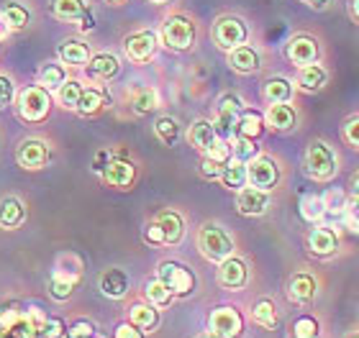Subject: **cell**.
Segmentation results:
<instances>
[{
  "label": "cell",
  "instance_id": "cell-10",
  "mask_svg": "<svg viewBox=\"0 0 359 338\" xmlns=\"http://www.w3.org/2000/svg\"><path fill=\"white\" fill-rule=\"evenodd\" d=\"M208 328L221 338H236L241 333V316L233 308H216L208 318Z\"/></svg>",
  "mask_w": 359,
  "mask_h": 338
},
{
  "label": "cell",
  "instance_id": "cell-64",
  "mask_svg": "<svg viewBox=\"0 0 359 338\" xmlns=\"http://www.w3.org/2000/svg\"><path fill=\"white\" fill-rule=\"evenodd\" d=\"M311 338H318V336H311Z\"/></svg>",
  "mask_w": 359,
  "mask_h": 338
},
{
  "label": "cell",
  "instance_id": "cell-7",
  "mask_svg": "<svg viewBox=\"0 0 359 338\" xmlns=\"http://www.w3.org/2000/svg\"><path fill=\"white\" fill-rule=\"evenodd\" d=\"M49 106H52V100H49V92L44 87H26L21 92V98H18V111L26 120H41L46 118V113H49Z\"/></svg>",
  "mask_w": 359,
  "mask_h": 338
},
{
  "label": "cell",
  "instance_id": "cell-54",
  "mask_svg": "<svg viewBox=\"0 0 359 338\" xmlns=\"http://www.w3.org/2000/svg\"><path fill=\"white\" fill-rule=\"evenodd\" d=\"M108 164H111V151H97L95 159H93V172H103Z\"/></svg>",
  "mask_w": 359,
  "mask_h": 338
},
{
  "label": "cell",
  "instance_id": "cell-27",
  "mask_svg": "<svg viewBox=\"0 0 359 338\" xmlns=\"http://www.w3.org/2000/svg\"><path fill=\"white\" fill-rule=\"evenodd\" d=\"M118 69L121 64L113 54H95L90 59V75L97 77V80H111V77L118 75Z\"/></svg>",
  "mask_w": 359,
  "mask_h": 338
},
{
  "label": "cell",
  "instance_id": "cell-53",
  "mask_svg": "<svg viewBox=\"0 0 359 338\" xmlns=\"http://www.w3.org/2000/svg\"><path fill=\"white\" fill-rule=\"evenodd\" d=\"M11 100H13V85H11V80L0 77V106H8Z\"/></svg>",
  "mask_w": 359,
  "mask_h": 338
},
{
  "label": "cell",
  "instance_id": "cell-6",
  "mask_svg": "<svg viewBox=\"0 0 359 338\" xmlns=\"http://www.w3.org/2000/svg\"><path fill=\"white\" fill-rule=\"evenodd\" d=\"M157 279H162V282L172 290V295H190L193 293V287H195L193 272L187 269V267H182V264H177V262L159 264Z\"/></svg>",
  "mask_w": 359,
  "mask_h": 338
},
{
  "label": "cell",
  "instance_id": "cell-4",
  "mask_svg": "<svg viewBox=\"0 0 359 338\" xmlns=\"http://www.w3.org/2000/svg\"><path fill=\"white\" fill-rule=\"evenodd\" d=\"M247 38H249V29L241 18L224 15V18H218L216 26H213V41H216V46L226 49V52H231L236 46L247 44Z\"/></svg>",
  "mask_w": 359,
  "mask_h": 338
},
{
  "label": "cell",
  "instance_id": "cell-34",
  "mask_svg": "<svg viewBox=\"0 0 359 338\" xmlns=\"http://www.w3.org/2000/svg\"><path fill=\"white\" fill-rule=\"evenodd\" d=\"M229 146H231V157L244 162V164H247L249 159H255L257 154H259L255 139H247V136H233L231 141H229Z\"/></svg>",
  "mask_w": 359,
  "mask_h": 338
},
{
  "label": "cell",
  "instance_id": "cell-5",
  "mask_svg": "<svg viewBox=\"0 0 359 338\" xmlns=\"http://www.w3.org/2000/svg\"><path fill=\"white\" fill-rule=\"evenodd\" d=\"M277 180H280V169H277V162L267 154H257L255 159L247 162V182L257 190H269L275 188Z\"/></svg>",
  "mask_w": 359,
  "mask_h": 338
},
{
  "label": "cell",
  "instance_id": "cell-16",
  "mask_svg": "<svg viewBox=\"0 0 359 338\" xmlns=\"http://www.w3.org/2000/svg\"><path fill=\"white\" fill-rule=\"evenodd\" d=\"M46 162H49V149H46L44 141H39V139L23 141V146L18 149V164L26 167V169H39Z\"/></svg>",
  "mask_w": 359,
  "mask_h": 338
},
{
  "label": "cell",
  "instance_id": "cell-42",
  "mask_svg": "<svg viewBox=\"0 0 359 338\" xmlns=\"http://www.w3.org/2000/svg\"><path fill=\"white\" fill-rule=\"evenodd\" d=\"M77 277H65V274H57L52 279V295L57 300H67L69 295H72V287H75Z\"/></svg>",
  "mask_w": 359,
  "mask_h": 338
},
{
  "label": "cell",
  "instance_id": "cell-23",
  "mask_svg": "<svg viewBox=\"0 0 359 338\" xmlns=\"http://www.w3.org/2000/svg\"><path fill=\"white\" fill-rule=\"evenodd\" d=\"M316 279L311 277V274H306V272H300V274H295V277L290 279V290H287V293H290V297L295 302H303V305H306V302H311L316 297Z\"/></svg>",
  "mask_w": 359,
  "mask_h": 338
},
{
  "label": "cell",
  "instance_id": "cell-29",
  "mask_svg": "<svg viewBox=\"0 0 359 338\" xmlns=\"http://www.w3.org/2000/svg\"><path fill=\"white\" fill-rule=\"evenodd\" d=\"M60 59L65 62V64H72V67H77V64H85V62L90 59V49L85 41H77V38H69V41H65L60 49Z\"/></svg>",
  "mask_w": 359,
  "mask_h": 338
},
{
  "label": "cell",
  "instance_id": "cell-36",
  "mask_svg": "<svg viewBox=\"0 0 359 338\" xmlns=\"http://www.w3.org/2000/svg\"><path fill=\"white\" fill-rule=\"evenodd\" d=\"M157 106H159L157 92L149 90V87H142V90H136L134 98H131V108H134L136 115H147V113H151Z\"/></svg>",
  "mask_w": 359,
  "mask_h": 338
},
{
  "label": "cell",
  "instance_id": "cell-3",
  "mask_svg": "<svg viewBox=\"0 0 359 338\" xmlns=\"http://www.w3.org/2000/svg\"><path fill=\"white\" fill-rule=\"evenodd\" d=\"M337 154L326 141H313L306 151V172L313 177V180H331L337 174Z\"/></svg>",
  "mask_w": 359,
  "mask_h": 338
},
{
  "label": "cell",
  "instance_id": "cell-61",
  "mask_svg": "<svg viewBox=\"0 0 359 338\" xmlns=\"http://www.w3.org/2000/svg\"><path fill=\"white\" fill-rule=\"evenodd\" d=\"M0 338H15V336H11V333H3V336H0Z\"/></svg>",
  "mask_w": 359,
  "mask_h": 338
},
{
  "label": "cell",
  "instance_id": "cell-19",
  "mask_svg": "<svg viewBox=\"0 0 359 338\" xmlns=\"http://www.w3.org/2000/svg\"><path fill=\"white\" fill-rule=\"evenodd\" d=\"M103 177L113 188H128L134 182V164L126 159H113L111 164L103 169Z\"/></svg>",
  "mask_w": 359,
  "mask_h": 338
},
{
  "label": "cell",
  "instance_id": "cell-32",
  "mask_svg": "<svg viewBox=\"0 0 359 338\" xmlns=\"http://www.w3.org/2000/svg\"><path fill=\"white\" fill-rule=\"evenodd\" d=\"M159 321V313L154 305H134L131 308V323L136 325V328H142V331H149V328H154Z\"/></svg>",
  "mask_w": 359,
  "mask_h": 338
},
{
  "label": "cell",
  "instance_id": "cell-9",
  "mask_svg": "<svg viewBox=\"0 0 359 338\" xmlns=\"http://www.w3.org/2000/svg\"><path fill=\"white\" fill-rule=\"evenodd\" d=\"M287 59L295 64V67H308V64H316L318 62V41L313 36H292L290 44H287Z\"/></svg>",
  "mask_w": 359,
  "mask_h": 338
},
{
  "label": "cell",
  "instance_id": "cell-11",
  "mask_svg": "<svg viewBox=\"0 0 359 338\" xmlns=\"http://www.w3.org/2000/svg\"><path fill=\"white\" fill-rule=\"evenodd\" d=\"M157 52V34L154 31H136L126 38V54L131 62H149Z\"/></svg>",
  "mask_w": 359,
  "mask_h": 338
},
{
  "label": "cell",
  "instance_id": "cell-47",
  "mask_svg": "<svg viewBox=\"0 0 359 338\" xmlns=\"http://www.w3.org/2000/svg\"><path fill=\"white\" fill-rule=\"evenodd\" d=\"M62 336H65V325H62V321L46 318L44 325H41V331H39V338H62Z\"/></svg>",
  "mask_w": 359,
  "mask_h": 338
},
{
  "label": "cell",
  "instance_id": "cell-48",
  "mask_svg": "<svg viewBox=\"0 0 359 338\" xmlns=\"http://www.w3.org/2000/svg\"><path fill=\"white\" fill-rule=\"evenodd\" d=\"M344 141L359 149V118H349L344 123Z\"/></svg>",
  "mask_w": 359,
  "mask_h": 338
},
{
  "label": "cell",
  "instance_id": "cell-52",
  "mask_svg": "<svg viewBox=\"0 0 359 338\" xmlns=\"http://www.w3.org/2000/svg\"><path fill=\"white\" fill-rule=\"evenodd\" d=\"M144 239L149 241V244H165V233H162V228H159L157 223L147 225V231H144Z\"/></svg>",
  "mask_w": 359,
  "mask_h": 338
},
{
  "label": "cell",
  "instance_id": "cell-28",
  "mask_svg": "<svg viewBox=\"0 0 359 338\" xmlns=\"http://www.w3.org/2000/svg\"><path fill=\"white\" fill-rule=\"evenodd\" d=\"M264 131V118L257 111H241L239 120H236V136H247V139H257Z\"/></svg>",
  "mask_w": 359,
  "mask_h": 338
},
{
  "label": "cell",
  "instance_id": "cell-2",
  "mask_svg": "<svg viewBox=\"0 0 359 338\" xmlns=\"http://www.w3.org/2000/svg\"><path fill=\"white\" fill-rule=\"evenodd\" d=\"M195 36H198V31H195V23L187 18V15H170L162 26V41L165 46L175 49V52H187V49H193L195 44Z\"/></svg>",
  "mask_w": 359,
  "mask_h": 338
},
{
  "label": "cell",
  "instance_id": "cell-21",
  "mask_svg": "<svg viewBox=\"0 0 359 338\" xmlns=\"http://www.w3.org/2000/svg\"><path fill=\"white\" fill-rule=\"evenodd\" d=\"M187 139H190V143H193L195 149L201 151H208L213 143H216V128H213V123L210 120H195L193 126H190V134H187Z\"/></svg>",
  "mask_w": 359,
  "mask_h": 338
},
{
  "label": "cell",
  "instance_id": "cell-46",
  "mask_svg": "<svg viewBox=\"0 0 359 338\" xmlns=\"http://www.w3.org/2000/svg\"><path fill=\"white\" fill-rule=\"evenodd\" d=\"M205 157L218 162V164H226V162L231 159V146H229V141H224V139H216V143L205 151Z\"/></svg>",
  "mask_w": 359,
  "mask_h": 338
},
{
  "label": "cell",
  "instance_id": "cell-39",
  "mask_svg": "<svg viewBox=\"0 0 359 338\" xmlns=\"http://www.w3.org/2000/svg\"><path fill=\"white\" fill-rule=\"evenodd\" d=\"M3 18H6V23L11 29H26L29 10L23 6H18V3H11V6H6V10H3Z\"/></svg>",
  "mask_w": 359,
  "mask_h": 338
},
{
  "label": "cell",
  "instance_id": "cell-37",
  "mask_svg": "<svg viewBox=\"0 0 359 338\" xmlns=\"http://www.w3.org/2000/svg\"><path fill=\"white\" fill-rule=\"evenodd\" d=\"M147 300H149V305H154V308H165V305H170V300H172V290H170L162 279H151L149 285H147Z\"/></svg>",
  "mask_w": 359,
  "mask_h": 338
},
{
  "label": "cell",
  "instance_id": "cell-13",
  "mask_svg": "<svg viewBox=\"0 0 359 338\" xmlns=\"http://www.w3.org/2000/svg\"><path fill=\"white\" fill-rule=\"evenodd\" d=\"M247 277H249L247 264L241 262V259H236V256L224 259L221 267H218V282H221L224 287H231V290L244 287L247 285Z\"/></svg>",
  "mask_w": 359,
  "mask_h": 338
},
{
  "label": "cell",
  "instance_id": "cell-58",
  "mask_svg": "<svg viewBox=\"0 0 359 338\" xmlns=\"http://www.w3.org/2000/svg\"><path fill=\"white\" fill-rule=\"evenodd\" d=\"M198 338H221V336H216V333H213V331H208V333H201V336H198Z\"/></svg>",
  "mask_w": 359,
  "mask_h": 338
},
{
  "label": "cell",
  "instance_id": "cell-15",
  "mask_svg": "<svg viewBox=\"0 0 359 338\" xmlns=\"http://www.w3.org/2000/svg\"><path fill=\"white\" fill-rule=\"evenodd\" d=\"M308 251L316 256H331L339 251V236L331 228H313L308 233Z\"/></svg>",
  "mask_w": 359,
  "mask_h": 338
},
{
  "label": "cell",
  "instance_id": "cell-45",
  "mask_svg": "<svg viewBox=\"0 0 359 338\" xmlns=\"http://www.w3.org/2000/svg\"><path fill=\"white\" fill-rule=\"evenodd\" d=\"M344 220L349 225V231L352 233H359V195L349 197L344 205Z\"/></svg>",
  "mask_w": 359,
  "mask_h": 338
},
{
  "label": "cell",
  "instance_id": "cell-44",
  "mask_svg": "<svg viewBox=\"0 0 359 338\" xmlns=\"http://www.w3.org/2000/svg\"><path fill=\"white\" fill-rule=\"evenodd\" d=\"M241 111H244V103H241V98L236 92H226V95L218 98V113H233V115H239Z\"/></svg>",
  "mask_w": 359,
  "mask_h": 338
},
{
  "label": "cell",
  "instance_id": "cell-62",
  "mask_svg": "<svg viewBox=\"0 0 359 338\" xmlns=\"http://www.w3.org/2000/svg\"><path fill=\"white\" fill-rule=\"evenodd\" d=\"M111 3H123V0H111Z\"/></svg>",
  "mask_w": 359,
  "mask_h": 338
},
{
  "label": "cell",
  "instance_id": "cell-30",
  "mask_svg": "<svg viewBox=\"0 0 359 338\" xmlns=\"http://www.w3.org/2000/svg\"><path fill=\"white\" fill-rule=\"evenodd\" d=\"M300 216L308 220V223H318V220L326 216V205H323V195H316V192H308V195L300 197Z\"/></svg>",
  "mask_w": 359,
  "mask_h": 338
},
{
  "label": "cell",
  "instance_id": "cell-24",
  "mask_svg": "<svg viewBox=\"0 0 359 338\" xmlns=\"http://www.w3.org/2000/svg\"><path fill=\"white\" fill-rule=\"evenodd\" d=\"M26 218V208L18 197H6L0 203V225L3 228H18Z\"/></svg>",
  "mask_w": 359,
  "mask_h": 338
},
{
  "label": "cell",
  "instance_id": "cell-31",
  "mask_svg": "<svg viewBox=\"0 0 359 338\" xmlns=\"http://www.w3.org/2000/svg\"><path fill=\"white\" fill-rule=\"evenodd\" d=\"M103 106H105L103 92L97 90V87H83V95H80L75 108L83 113V115H93V113H97Z\"/></svg>",
  "mask_w": 359,
  "mask_h": 338
},
{
  "label": "cell",
  "instance_id": "cell-22",
  "mask_svg": "<svg viewBox=\"0 0 359 338\" xmlns=\"http://www.w3.org/2000/svg\"><path fill=\"white\" fill-rule=\"evenodd\" d=\"M218 180L224 182L226 188H231V190L247 188V164L231 157L224 164V169H221V177H218Z\"/></svg>",
  "mask_w": 359,
  "mask_h": 338
},
{
  "label": "cell",
  "instance_id": "cell-14",
  "mask_svg": "<svg viewBox=\"0 0 359 338\" xmlns=\"http://www.w3.org/2000/svg\"><path fill=\"white\" fill-rule=\"evenodd\" d=\"M229 64H231V69L233 72H239V75H252V72L259 69L262 59H259V52H257V49L241 44L229 52Z\"/></svg>",
  "mask_w": 359,
  "mask_h": 338
},
{
  "label": "cell",
  "instance_id": "cell-41",
  "mask_svg": "<svg viewBox=\"0 0 359 338\" xmlns=\"http://www.w3.org/2000/svg\"><path fill=\"white\" fill-rule=\"evenodd\" d=\"M323 205H326V213L339 218V216H344V205H346V195L341 190H329L326 195H323Z\"/></svg>",
  "mask_w": 359,
  "mask_h": 338
},
{
  "label": "cell",
  "instance_id": "cell-38",
  "mask_svg": "<svg viewBox=\"0 0 359 338\" xmlns=\"http://www.w3.org/2000/svg\"><path fill=\"white\" fill-rule=\"evenodd\" d=\"M252 318H255L257 325L262 328H275L277 325V308L272 300H259L252 310Z\"/></svg>",
  "mask_w": 359,
  "mask_h": 338
},
{
  "label": "cell",
  "instance_id": "cell-60",
  "mask_svg": "<svg viewBox=\"0 0 359 338\" xmlns=\"http://www.w3.org/2000/svg\"><path fill=\"white\" fill-rule=\"evenodd\" d=\"M346 338H359V333H349V336H346Z\"/></svg>",
  "mask_w": 359,
  "mask_h": 338
},
{
  "label": "cell",
  "instance_id": "cell-56",
  "mask_svg": "<svg viewBox=\"0 0 359 338\" xmlns=\"http://www.w3.org/2000/svg\"><path fill=\"white\" fill-rule=\"evenodd\" d=\"M352 192H354V195H359V172L352 177Z\"/></svg>",
  "mask_w": 359,
  "mask_h": 338
},
{
  "label": "cell",
  "instance_id": "cell-17",
  "mask_svg": "<svg viewBox=\"0 0 359 338\" xmlns=\"http://www.w3.org/2000/svg\"><path fill=\"white\" fill-rule=\"evenodd\" d=\"M100 293L105 295V297H111V300H121L123 295L128 293V277L123 269H116V267H111V269L103 272V277H100Z\"/></svg>",
  "mask_w": 359,
  "mask_h": 338
},
{
  "label": "cell",
  "instance_id": "cell-55",
  "mask_svg": "<svg viewBox=\"0 0 359 338\" xmlns=\"http://www.w3.org/2000/svg\"><path fill=\"white\" fill-rule=\"evenodd\" d=\"M303 3H306V6H311V8H316V10H323L331 0H303Z\"/></svg>",
  "mask_w": 359,
  "mask_h": 338
},
{
  "label": "cell",
  "instance_id": "cell-8",
  "mask_svg": "<svg viewBox=\"0 0 359 338\" xmlns=\"http://www.w3.org/2000/svg\"><path fill=\"white\" fill-rule=\"evenodd\" d=\"M49 10H52L54 18H62V21H83V29L88 31L93 29V15H90L85 0H52Z\"/></svg>",
  "mask_w": 359,
  "mask_h": 338
},
{
  "label": "cell",
  "instance_id": "cell-51",
  "mask_svg": "<svg viewBox=\"0 0 359 338\" xmlns=\"http://www.w3.org/2000/svg\"><path fill=\"white\" fill-rule=\"evenodd\" d=\"M116 338H144V336H142V328H136L134 323H121L116 328Z\"/></svg>",
  "mask_w": 359,
  "mask_h": 338
},
{
  "label": "cell",
  "instance_id": "cell-57",
  "mask_svg": "<svg viewBox=\"0 0 359 338\" xmlns=\"http://www.w3.org/2000/svg\"><path fill=\"white\" fill-rule=\"evenodd\" d=\"M352 13H354V18L359 21V0H354V6H352Z\"/></svg>",
  "mask_w": 359,
  "mask_h": 338
},
{
  "label": "cell",
  "instance_id": "cell-63",
  "mask_svg": "<svg viewBox=\"0 0 359 338\" xmlns=\"http://www.w3.org/2000/svg\"><path fill=\"white\" fill-rule=\"evenodd\" d=\"M3 333H6V331H3V328H0V336H3Z\"/></svg>",
  "mask_w": 359,
  "mask_h": 338
},
{
  "label": "cell",
  "instance_id": "cell-49",
  "mask_svg": "<svg viewBox=\"0 0 359 338\" xmlns=\"http://www.w3.org/2000/svg\"><path fill=\"white\" fill-rule=\"evenodd\" d=\"M221 169H224V164H218V162H213V159H203V164H201V172L203 177H208V180H218L221 177Z\"/></svg>",
  "mask_w": 359,
  "mask_h": 338
},
{
  "label": "cell",
  "instance_id": "cell-33",
  "mask_svg": "<svg viewBox=\"0 0 359 338\" xmlns=\"http://www.w3.org/2000/svg\"><path fill=\"white\" fill-rule=\"evenodd\" d=\"M154 134H157V139L165 146H175L180 139V126L177 120L170 118V115H162V118H157V123H154Z\"/></svg>",
  "mask_w": 359,
  "mask_h": 338
},
{
  "label": "cell",
  "instance_id": "cell-43",
  "mask_svg": "<svg viewBox=\"0 0 359 338\" xmlns=\"http://www.w3.org/2000/svg\"><path fill=\"white\" fill-rule=\"evenodd\" d=\"M311 336H318V323L308 316L298 318L295 325H292V338H311Z\"/></svg>",
  "mask_w": 359,
  "mask_h": 338
},
{
  "label": "cell",
  "instance_id": "cell-59",
  "mask_svg": "<svg viewBox=\"0 0 359 338\" xmlns=\"http://www.w3.org/2000/svg\"><path fill=\"white\" fill-rule=\"evenodd\" d=\"M149 3H157V6H162V3H167V0H149Z\"/></svg>",
  "mask_w": 359,
  "mask_h": 338
},
{
  "label": "cell",
  "instance_id": "cell-40",
  "mask_svg": "<svg viewBox=\"0 0 359 338\" xmlns=\"http://www.w3.org/2000/svg\"><path fill=\"white\" fill-rule=\"evenodd\" d=\"M83 95V85L77 83V80H65V85L60 87V100L65 108H75L77 100Z\"/></svg>",
  "mask_w": 359,
  "mask_h": 338
},
{
  "label": "cell",
  "instance_id": "cell-18",
  "mask_svg": "<svg viewBox=\"0 0 359 338\" xmlns=\"http://www.w3.org/2000/svg\"><path fill=\"white\" fill-rule=\"evenodd\" d=\"M264 120H267V126L275 128V131H290V128H295V123H298V115H295V111H292L287 103H269Z\"/></svg>",
  "mask_w": 359,
  "mask_h": 338
},
{
  "label": "cell",
  "instance_id": "cell-50",
  "mask_svg": "<svg viewBox=\"0 0 359 338\" xmlns=\"http://www.w3.org/2000/svg\"><path fill=\"white\" fill-rule=\"evenodd\" d=\"M93 323H88V321H77L72 328H69V338H93Z\"/></svg>",
  "mask_w": 359,
  "mask_h": 338
},
{
  "label": "cell",
  "instance_id": "cell-25",
  "mask_svg": "<svg viewBox=\"0 0 359 338\" xmlns=\"http://www.w3.org/2000/svg\"><path fill=\"white\" fill-rule=\"evenodd\" d=\"M262 95H264L267 103H290L292 100V83L290 80H285V77H272V80L264 83Z\"/></svg>",
  "mask_w": 359,
  "mask_h": 338
},
{
  "label": "cell",
  "instance_id": "cell-1",
  "mask_svg": "<svg viewBox=\"0 0 359 338\" xmlns=\"http://www.w3.org/2000/svg\"><path fill=\"white\" fill-rule=\"evenodd\" d=\"M198 248H201V254L210 262L221 264L224 259L233 256V241L231 236L216 223H208L203 225L201 233H198Z\"/></svg>",
  "mask_w": 359,
  "mask_h": 338
},
{
  "label": "cell",
  "instance_id": "cell-12",
  "mask_svg": "<svg viewBox=\"0 0 359 338\" xmlns=\"http://www.w3.org/2000/svg\"><path fill=\"white\" fill-rule=\"evenodd\" d=\"M236 208L241 216H262L269 208V195L264 190L257 188H241L236 195Z\"/></svg>",
  "mask_w": 359,
  "mask_h": 338
},
{
  "label": "cell",
  "instance_id": "cell-35",
  "mask_svg": "<svg viewBox=\"0 0 359 338\" xmlns=\"http://www.w3.org/2000/svg\"><path fill=\"white\" fill-rule=\"evenodd\" d=\"M65 69H62V64H54V62H49V64H44V67L39 69V83L44 85V90H57V87H62L65 85Z\"/></svg>",
  "mask_w": 359,
  "mask_h": 338
},
{
  "label": "cell",
  "instance_id": "cell-20",
  "mask_svg": "<svg viewBox=\"0 0 359 338\" xmlns=\"http://www.w3.org/2000/svg\"><path fill=\"white\" fill-rule=\"evenodd\" d=\"M154 223H157L159 228H162V233H165V244H180V239L185 236V223H182V218H180L175 211L159 213Z\"/></svg>",
  "mask_w": 359,
  "mask_h": 338
},
{
  "label": "cell",
  "instance_id": "cell-26",
  "mask_svg": "<svg viewBox=\"0 0 359 338\" xmlns=\"http://www.w3.org/2000/svg\"><path fill=\"white\" fill-rule=\"evenodd\" d=\"M326 69L321 64H308V67H300V75H298V87L306 92H316L321 90L323 85H326Z\"/></svg>",
  "mask_w": 359,
  "mask_h": 338
}]
</instances>
